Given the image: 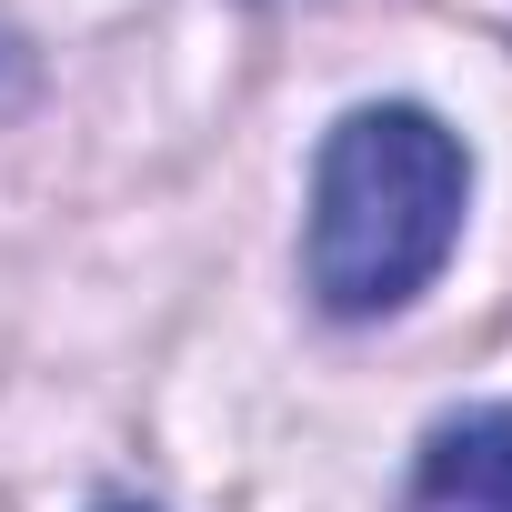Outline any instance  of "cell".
Instances as JSON below:
<instances>
[{
	"instance_id": "6da1fadb",
	"label": "cell",
	"mask_w": 512,
	"mask_h": 512,
	"mask_svg": "<svg viewBox=\"0 0 512 512\" xmlns=\"http://www.w3.org/2000/svg\"><path fill=\"white\" fill-rule=\"evenodd\" d=\"M472 201V151L412 101L342 111L322 161H312V231H302V272L312 302L342 322L402 312L462 241Z\"/></svg>"
},
{
	"instance_id": "7a4b0ae2",
	"label": "cell",
	"mask_w": 512,
	"mask_h": 512,
	"mask_svg": "<svg viewBox=\"0 0 512 512\" xmlns=\"http://www.w3.org/2000/svg\"><path fill=\"white\" fill-rule=\"evenodd\" d=\"M402 512H512V402L432 422Z\"/></svg>"
}]
</instances>
